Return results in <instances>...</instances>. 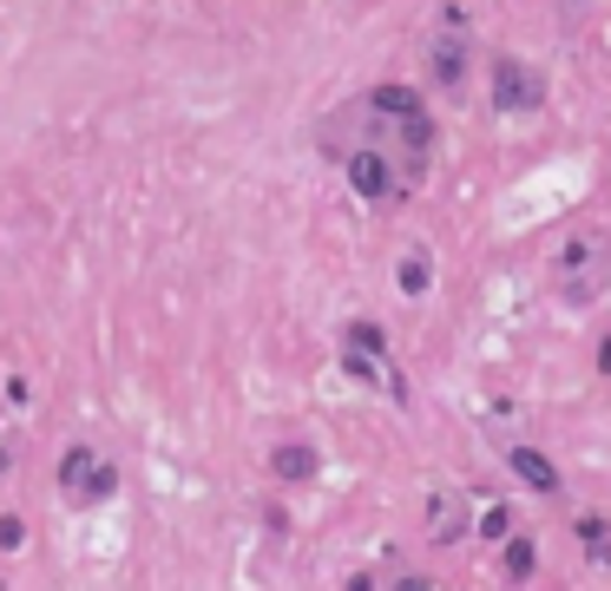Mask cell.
<instances>
[{"label": "cell", "instance_id": "1", "mask_svg": "<svg viewBox=\"0 0 611 591\" xmlns=\"http://www.w3.org/2000/svg\"><path fill=\"white\" fill-rule=\"evenodd\" d=\"M553 289H559V303H573V309H592L599 296L611 289V237L606 230H579L559 257H553Z\"/></svg>", "mask_w": 611, "mask_h": 591}, {"label": "cell", "instance_id": "2", "mask_svg": "<svg viewBox=\"0 0 611 591\" xmlns=\"http://www.w3.org/2000/svg\"><path fill=\"white\" fill-rule=\"evenodd\" d=\"M342 171H349V191H355L362 204H375V211H388V204H401V197L415 191L408 171H401V158L382 151V145H349V151H342Z\"/></svg>", "mask_w": 611, "mask_h": 591}, {"label": "cell", "instance_id": "3", "mask_svg": "<svg viewBox=\"0 0 611 591\" xmlns=\"http://www.w3.org/2000/svg\"><path fill=\"white\" fill-rule=\"evenodd\" d=\"M487 92H494L500 112H533V105H546V79H540V66H527L520 53H494V59H487Z\"/></svg>", "mask_w": 611, "mask_h": 591}, {"label": "cell", "instance_id": "4", "mask_svg": "<svg viewBox=\"0 0 611 591\" xmlns=\"http://www.w3.org/2000/svg\"><path fill=\"white\" fill-rule=\"evenodd\" d=\"M112 487H118V474L92 447H66L59 454V493H66V507H99V500H112Z\"/></svg>", "mask_w": 611, "mask_h": 591}, {"label": "cell", "instance_id": "5", "mask_svg": "<svg viewBox=\"0 0 611 591\" xmlns=\"http://www.w3.org/2000/svg\"><path fill=\"white\" fill-rule=\"evenodd\" d=\"M507 467H513V480L520 487H533L540 500H553L566 480H559V467H553V454H540V447H507Z\"/></svg>", "mask_w": 611, "mask_h": 591}, {"label": "cell", "instance_id": "6", "mask_svg": "<svg viewBox=\"0 0 611 591\" xmlns=\"http://www.w3.org/2000/svg\"><path fill=\"white\" fill-rule=\"evenodd\" d=\"M428 72H434V86H441V92H454V86L467 79V39L441 33V39L428 46Z\"/></svg>", "mask_w": 611, "mask_h": 591}, {"label": "cell", "instance_id": "7", "mask_svg": "<svg viewBox=\"0 0 611 591\" xmlns=\"http://www.w3.org/2000/svg\"><path fill=\"white\" fill-rule=\"evenodd\" d=\"M316 447L309 441H283V447H270V474L276 480H290V487H303V480H316Z\"/></svg>", "mask_w": 611, "mask_h": 591}, {"label": "cell", "instance_id": "8", "mask_svg": "<svg viewBox=\"0 0 611 591\" xmlns=\"http://www.w3.org/2000/svg\"><path fill=\"white\" fill-rule=\"evenodd\" d=\"M428 533H434L441 546H454V539L467 533V500H461V493H434V500H428Z\"/></svg>", "mask_w": 611, "mask_h": 591}, {"label": "cell", "instance_id": "9", "mask_svg": "<svg viewBox=\"0 0 611 591\" xmlns=\"http://www.w3.org/2000/svg\"><path fill=\"white\" fill-rule=\"evenodd\" d=\"M573 533H579V553H586L599 572H611V520H606V513H579Z\"/></svg>", "mask_w": 611, "mask_h": 591}, {"label": "cell", "instance_id": "10", "mask_svg": "<svg viewBox=\"0 0 611 591\" xmlns=\"http://www.w3.org/2000/svg\"><path fill=\"white\" fill-rule=\"evenodd\" d=\"M474 533H480L487 546H507V539L520 533V520H513V507H507V500H487V507L474 513Z\"/></svg>", "mask_w": 611, "mask_h": 591}, {"label": "cell", "instance_id": "11", "mask_svg": "<svg viewBox=\"0 0 611 591\" xmlns=\"http://www.w3.org/2000/svg\"><path fill=\"white\" fill-rule=\"evenodd\" d=\"M395 283H401V296H428V283H434V263H428L421 250H408V257H401V270H395Z\"/></svg>", "mask_w": 611, "mask_h": 591}, {"label": "cell", "instance_id": "12", "mask_svg": "<svg viewBox=\"0 0 611 591\" xmlns=\"http://www.w3.org/2000/svg\"><path fill=\"white\" fill-rule=\"evenodd\" d=\"M342 349H362V355H382V362H395V355H388V336H382L375 322H349V329H342Z\"/></svg>", "mask_w": 611, "mask_h": 591}, {"label": "cell", "instance_id": "13", "mask_svg": "<svg viewBox=\"0 0 611 591\" xmlns=\"http://www.w3.org/2000/svg\"><path fill=\"white\" fill-rule=\"evenodd\" d=\"M533 566H540V546L527 533H513L507 539V579H533Z\"/></svg>", "mask_w": 611, "mask_h": 591}, {"label": "cell", "instance_id": "14", "mask_svg": "<svg viewBox=\"0 0 611 591\" xmlns=\"http://www.w3.org/2000/svg\"><path fill=\"white\" fill-rule=\"evenodd\" d=\"M20 546H26V526L13 513H0V553H20Z\"/></svg>", "mask_w": 611, "mask_h": 591}, {"label": "cell", "instance_id": "15", "mask_svg": "<svg viewBox=\"0 0 611 591\" xmlns=\"http://www.w3.org/2000/svg\"><path fill=\"white\" fill-rule=\"evenodd\" d=\"M599 368H606V375H611V336H606V342H599Z\"/></svg>", "mask_w": 611, "mask_h": 591}, {"label": "cell", "instance_id": "16", "mask_svg": "<svg viewBox=\"0 0 611 591\" xmlns=\"http://www.w3.org/2000/svg\"><path fill=\"white\" fill-rule=\"evenodd\" d=\"M395 591H434V586H428V579H401Z\"/></svg>", "mask_w": 611, "mask_h": 591}, {"label": "cell", "instance_id": "17", "mask_svg": "<svg viewBox=\"0 0 611 591\" xmlns=\"http://www.w3.org/2000/svg\"><path fill=\"white\" fill-rule=\"evenodd\" d=\"M349 591H375V586H369V572H355V579H349Z\"/></svg>", "mask_w": 611, "mask_h": 591}, {"label": "cell", "instance_id": "18", "mask_svg": "<svg viewBox=\"0 0 611 591\" xmlns=\"http://www.w3.org/2000/svg\"><path fill=\"white\" fill-rule=\"evenodd\" d=\"M7 467H13V454H7V447H0V474H7Z\"/></svg>", "mask_w": 611, "mask_h": 591}]
</instances>
